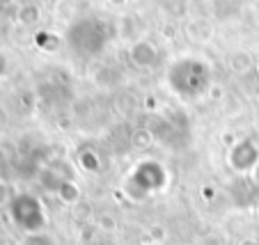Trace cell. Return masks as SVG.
<instances>
[{
	"label": "cell",
	"instance_id": "cell-1",
	"mask_svg": "<svg viewBox=\"0 0 259 245\" xmlns=\"http://www.w3.org/2000/svg\"><path fill=\"white\" fill-rule=\"evenodd\" d=\"M165 83L177 99L193 103L206 96V92L213 85V71H211L206 60L186 55V58H179L177 62L170 64L165 74Z\"/></svg>",
	"mask_w": 259,
	"mask_h": 245
},
{
	"label": "cell",
	"instance_id": "cell-2",
	"mask_svg": "<svg viewBox=\"0 0 259 245\" xmlns=\"http://www.w3.org/2000/svg\"><path fill=\"white\" fill-rule=\"evenodd\" d=\"M170 186V172L156 158H140L122 179V195L128 202H145L161 195Z\"/></svg>",
	"mask_w": 259,
	"mask_h": 245
},
{
	"label": "cell",
	"instance_id": "cell-3",
	"mask_svg": "<svg viewBox=\"0 0 259 245\" xmlns=\"http://www.w3.org/2000/svg\"><path fill=\"white\" fill-rule=\"evenodd\" d=\"M10 218L21 231L30 236L44 234L49 227V211H46L44 202L32 192H19L10 200Z\"/></svg>",
	"mask_w": 259,
	"mask_h": 245
},
{
	"label": "cell",
	"instance_id": "cell-4",
	"mask_svg": "<svg viewBox=\"0 0 259 245\" xmlns=\"http://www.w3.org/2000/svg\"><path fill=\"white\" fill-rule=\"evenodd\" d=\"M227 165L236 174L250 177L254 167L259 165V142L252 140V137H239L227 152Z\"/></svg>",
	"mask_w": 259,
	"mask_h": 245
},
{
	"label": "cell",
	"instance_id": "cell-5",
	"mask_svg": "<svg viewBox=\"0 0 259 245\" xmlns=\"http://www.w3.org/2000/svg\"><path fill=\"white\" fill-rule=\"evenodd\" d=\"M128 58H131V64L138 69H152L154 64L158 62V48L147 39H140L128 48Z\"/></svg>",
	"mask_w": 259,
	"mask_h": 245
},
{
	"label": "cell",
	"instance_id": "cell-6",
	"mask_svg": "<svg viewBox=\"0 0 259 245\" xmlns=\"http://www.w3.org/2000/svg\"><path fill=\"white\" fill-rule=\"evenodd\" d=\"M55 195H58V200L62 202V204L71 206V204H76V202L80 200V188H78V183L73 181V179H64V181L58 186Z\"/></svg>",
	"mask_w": 259,
	"mask_h": 245
},
{
	"label": "cell",
	"instance_id": "cell-7",
	"mask_svg": "<svg viewBox=\"0 0 259 245\" xmlns=\"http://www.w3.org/2000/svg\"><path fill=\"white\" fill-rule=\"evenodd\" d=\"M78 163H80V167H83L85 172H99V167H101L99 156L94 152H90V149H85V152L78 154Z\"/></svg>",
	"mask_w": 259,
	"mask_h": 245
},
{
	"label": "cell",
	"instance_id": "cell-8",
	"mask_svg": "<svg viewBox=\"0 0 259 245\" xmlns=\"http://www.w3.org/2000/svg\"><path fill=\"white\" fill-rule=\"evenodd\" d=\"M10 186H7L5 181H3V179H0V206L3 204H10Z\"/></svg>",
	"mask_w": 259,
	"mask_h": 245
},
{
	"label": "cell",
	"instance_id": "cell-9",
	"mask_svg": "<svg viewBox=\"0 0 259 245\" xmlns=\"http://www.w3.org/2000/svg\"><path fill=\"white\" fill-rule=\"evenodd\" d=\"M28 245H53V243H51L49 238H44L41 234H37V236H32V240H30Z\"/></svg>",
	"mask_w": 259,
	"mask_h": 245
},
{
	"label": "cell",
	"instance_id": "cell-10",
	"mask_svg": "<svg viewBox=\"0 0 259 245\" xmlns=\"http://www.w3.org/2000/svg\"><path fill=\"white\" fill-rule=\"evenodd\" d=\"M250 181H252V186H257V188H259V165L254 167V172L250 174Z\"/></svg>",
	"mask_w": 259,
	"mask_h": 245
},
{
	"label": "cell",
	"instance_id": "cell-11",
	"mask_svg": "<svg viewBox=\"0 0 259 245\" xmlns=\"http://www.w3.org/2000/svg\"><path fill=\"white\" fill-rule=\"evenodd\" d=\"M147 245H158V243H147Z\"/></svg>",
	"mask_w": 259,
	"mask_h": 245
}]
</instances>
